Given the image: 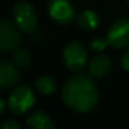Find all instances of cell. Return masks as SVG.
Instances as JSON below:
<instances>
[{"mask_svg": "<svg viewBox=\"0 0 129 129\" xmlns=\"http://www.w3.org/2000/svg\"><path fill=\"white\" fill-rule=\"evenodd\" d=\"M29 129H56L52 118L44 111H34L27 120Z\"/></svg>", "mask_w": 129, "mask_h": 129, "instance_id": "cell-10", "label": "cell"}, {"mask_svg": "<svg viewBox=\"0 0 129 129\" xmlns=\"http://www.w3.org/2000/svg\"><path fill=\"white\" fill-rule=\"evenodd\" d=\"M108 43L115 49H123L129 46V20L125 18L116 19L108 30Z\"/></svg>", "mask_w": 129, "mask_h": 129, "instance_id": "cell-6", "label": "cell"}, {"mask_svg": "<svg viewBox=\"0 0 129 129\" xmlns=\"http://www.w3.org/2000/svg\"><path fill=\"white\" fill-rule=\"evenodd\" d=\"M22 42V36L17 24L7 19L0 20V51L7 53L9 51H14L19 47Z\"/></svg>", "mask_w": 129, "mask_h": 129, "instance_id": "cell-5", "label": "cell"}, {"mask_svg": "<svg viewBox=\"0 0 129 129\" xmlns=\"http://www.w3.org/2000/svg\"><path fill=\"white\" fill-rule=\"evenodd\" d=\"M76 22L82 29H95L100 24V17L92 10H84L77 15Z\"/></svg>", "mask_w": 129, "mask_h": 129, "instance_id": "cell-11", "label": "cell"}, {"mask_svg": "<svg viewBox=\"0 0 129 129\" xmlns=\"http://www.w3.org/2000/svg\"><path fill=\"white\" fill-rule=\"evenodd\" d=\"M63 63L70 71L79 72L81 71L87 61V51L80 42H70L63 48L62 53Z\"/></svg>", "mask_w": 129, "mask_h": 129, "instance_id": "cell-2", "label": "cell"}, {"mask_svg": "<svg viewBox=\"0 0 129 129\" xmlns=\"http://www.w3.org/2000/svg\"><path fill=\"white\" fill-rule=\"evenodd\" d=\"M120 63H121V67H123L126 72H129V49H126V51L123 53V56H121V58H120Z\"/></svg>", "mask_w": 129, "mask_h": 129, "instance_id": "cell-16", "label": "cell"}, {"mask_svg": "<svg viewBox=\"0 0 129 129\" xmlns=\"http://www.w3.org/2000/svg\"><path fill=\"white\" fill-rule=\"evenodd\" d=\"M20 79V72L18 67L12 62L2 61L0 62V86L2 89H9L14 86Z\"/></svg>", "mask_w": 129, "mask_h": 129, "instance_id": "cell-8", "label": "cell"}, {"mask_svg": "<svg viewBox=\"0 0 129 129\" xmlns=\"http://www.w3.org/2000/svg\"><path fill=\"white\" fill-rule=\"evenodd\" d=\"M108 44H109L108 41H106V39H103V38H95V39L90 43L91 48H92L94 51H96V52H100V51L105 49V47H106Z\"/></svg>", "mask_w": 129, "mask_h": 129, "instance_id": "cell-14", "label": "cell"}, {"mask_svg": "<svg viewBox=\"0 0 129 129\" xmlns=\"http://www.w3.org/2000/svg\"><path fill=\"white\" fill-rule=\"evenodd\" d=\"M62 100L69 109L77 113L92 110L99 101V90L87 75H76L66 81L61 92Z\"/></svg>", "mask_w": 129, "mask_h": 129, "instance_id": "cell-1", "label": "cell"}, {"mask_svg": "<svg viewBox=\"0 0 129 129\" xmlns=\"http://www.w3.org/2000/svg\"><path fill=\"white\" fill-rule=\"evenodd\" d=\"M48 13L51 18L61 25H67L74 20V7L69 0H49Z\"/></svg>", "mask_w": 129, "mask_h": 129, "instance_id": "cell-7", "label": "cell"}, {"mask_svg": "<svg viewBox=\"0 0 129 129\" xmlns=\"http://www.w3.org/2000/svg\"><path fill=\"white\" fill-rule=\"evenodd\" d=\"M4 108H5V104H4V100H0V111H4Z\"/></svg>", "mask_w": 129, "mask_h": 129, "instance_id": "cell-17", "label": "cell"}, {"mask_svg": "<svg viewBox=\"0 0 129 129\" xmlns=\"http://www.w3.org/2000/svg\"><path fill=\"white\" fill-rule=\"evenodd\" d=\"M126 2H128V3H129V0H126Z\"/></svg>", "mask_w": 129, "mask_h": 129, "instance_id": "cell-18", "label": "cell"}, {"mask_svg": "<svg viewBox=\"0 0 129 129\" xmlns=\"http://www.w3.org/2000/svg\"><path fill=\"white\" fill-rule=\"evenodd\" d=\"M13 18L18 28L25 33H32L37 29L38 18L34 8L25 2L18 3L13 9Z\"/></svg>", "mask_w": 129, "mask_h": 129, "instance_id": "cell-3", "label": "cell"}, {"mask_svg": "<svg viewBox=\"0 0 129 129\" xmlns=\"http://www.w3.org/2000/svg\"><path fill=\"white\" fill-rule=\"evenodd\" d=\"M111 70V62L108 56L99 54L95 56L89 63V74L94 79H101L106 76Z\"/></svg>", "mask_w": 129, "mask_h": 129, "instance_id": "cell-9", "label": "cell"}, {"mask_svg": "<svg viewBox=\"0 0 129 129\" xmlns=\"http://www.w3.org/2000/svg\"><path fill=\"white\" fill-rule=\"evenodd\" d=\"M36 98L33 91L28 86H19L12 91L8 98V106L10 111L15 115H22L27 113L34 104Z\"/></svg>", "mask_w": 129, "mask_h": 129, "instance_id": "cell-4", "label": "cell"}, {"mask_svg": "<svg viewBox=\"0 0 129 129\" xmlns=\"http://www.w3.org/2000/svg\"><path fill=\"white\" fill-rule=\"evenodd\" d=\"M12 62L18 69H27L32 63V56L25 48H15L12 54Z\"/></svg>", "mask_w": 129, "mask_h": 129, "instance_id": "cell-12", "label": "cell"}, {"mask_svg": "<svg viewBox=\"0 0 129 129\" xmlns=\"http://www.w3.org/2000/svg\"><path fill=\"white\" fill-rule=\"evenodd\" d=\"M34 86L41 94L49 95L56 90L57 84H56V80L51 76H41L34 81Z\"/></svg>", "mask_w": 129, "mask_h": 129, "instance_id": "cell-13", "label": "cell"}, {"mask_svg": "<svg viewBox=\"0 0 129 129\" xmlns=\"http://www.w3.org/2000/svg\"><path fill=\"white\" fill-rule=\"evenodd\" d=\"M2 129H22V126L19 125L18 121H15L13 119H7V120L3 121Z\"/></svg>", "mask_w": 129, "mask_h": 129, "instance_id": "cell-15", "label": "cell"}]
</instances>
